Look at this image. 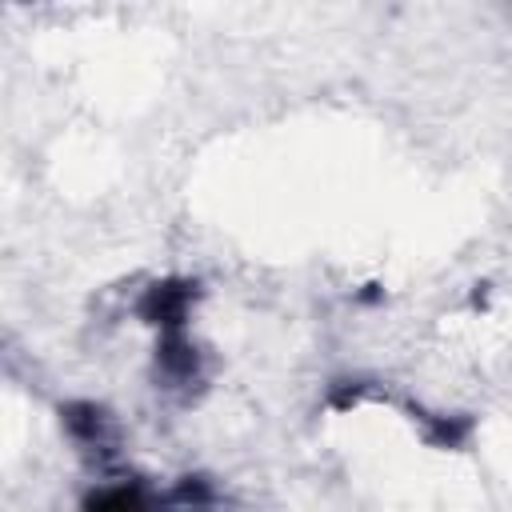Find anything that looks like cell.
I'll return each mask as SVG.
<instances>
[{"label": "cell", "mask_w": 512, "mask_h": 512, "mask_svg": "<svg viewBox=\"0 0 512 512\" xmlns=\"http://www.w3.org/2000/svg\"><path fill=\"white\" fill-rule=\"evenodd\" d=\"M196 300V284L188 280H164V284H152L140 300V316L148 324H156L160 332H184V316H188V304Z\"/></svg>", "instance_id": "6da1fadb"}, {"label": "cell", "mask_w": 512, "mask_h": 512, "mask_svg": "<svg viewBox=\"0 0 512 512\" xmlns=\"http://www.w3.org/2000/svg\"><path fill=\"white\" fill-rule=\"evenodd\" d=\"M156 360H160L164 376H172V380H192L196 376V352L184 340V332H160Z\"/></svg>", "instance_id": "7a4b0ae2"}, {"label": "cell", "mask_w": 512, "mask_h": 512, "mask_svg": "<svg viewBox=\"0 0 512 512\" xmlns=\"http://www.w3.org/2000/svg\"><path fill=\"white\" fill-rule=\"evenodd\" d=\"M64 424L72 428V436L88 448H104L108 444V416L96 404H68L64 408Z\"/></svg>", "instance_id": "3957f363"}, {"label": "cell", "mask_w": 512, "mask_h": 512, "mask_svg": "<svg viewBox=\"0 0 512 512\" xmlns=\"http://www.w3.org/2000/svg\"><path fill=\"white\" fill-rule=\"evenodd\" d=\"M84 512H152L148 496L136 484H112L84 500Z\"/></svg>", "instance_id": "277c9868"}]
</instances>
